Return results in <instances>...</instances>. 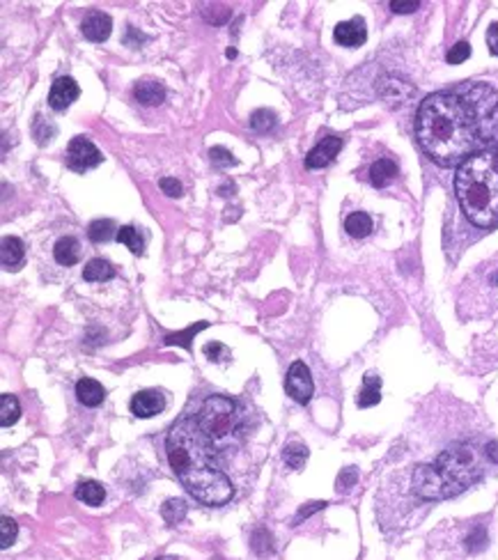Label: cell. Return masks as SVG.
Instances as JSON below:
<instances>
[{"label":"cell","instance_id":"6da1fadb","mask_svg":"<svg viewBox=\"0 0 498 560\" xmlns=\"http://www.w3.org/2000/svg\"><path fill=\"white\" fill-rule=\"evenodd\" d=\"M416 138L427 157L452 168L498 145V95L482 81H464L425 97L416 113Z\"/></svg>","mask_w":498,"mask_h":560},{"label":"cell","instance_id":"7a4b0ae2","mask_svg":"<svg viewBox=\"0 0 498 560\" xmlns=\"http://www.w3.org/2000/svg\"><path fill=\"white\" fill-rule=\"evenodd\" d=\"M165 452L172 473L186 487L195 501L204 505H223L232 499L230 478L212 464V448L191 418H182L172 425L165 437Z\"/></svg>","mask_w":498,"mask_h":560},{"label":"cell","instance_id":"3957f363","mask_svg":"<svg viewBox=\"0 0 498 560\" xmlns=\"http://www.w3.org/2000/svg\"><path fill=\"white\" fill-rule=\"evenodd\" d=\"M484 473V460L473 443H455L434 464L416 466L413 492L425 501H441L464 492Z\"/></svg>","mask_w":498,"mask_h":560},{"label":"cell","instance_id":"277c9868","mask_svg":"<svg viewBox=\"0 0 498 560\" xmlns=\"http://www.w3.org/2000/svg\"><path fill=\"white\" fill-rule=\"evenodd\" d=\"M455 193L466 219L478 227L498 225V152L466 159L455 175Z\"/></svg>","mask_w":498,"mask_h":560},{"label":"cell","instance_id":"5b68a950","mask_svg":"<svg viewBox=\"0 0 498 560\" xmlns=\"http://www.w3.org/2000/svg\"><path fill=\"white\" fill-rule=\"evenodd\" d=\"M193 420L198 425L200 434L204 437V441L209 443L212 450L230 448L232 437L239 432L237 404L230 398H223V395L207 398Z\"/></svg>","mask_w":498,"mask_h":560},{"label":"cell","instance_id":"8992f818","mask_svg":"<svg viewBox=\"0 0 498 560\" xmlns=\"http://www.w3.org/2000/svg\"><path fill=\"white\" fill-rule=\"evenodd\" d=\"M103 161L101 152L97 150V145L88 140L85 136H76L71 138L69 147H67V168L74 172H88Z\"/></svg>","mask_w":498,"mask_h":560},{"label":"cell","instance_id":"52a82bcc","mask_svg":"<svg viewBox=\"0 0 498 560\" xmlns=\"http://www.w3.org/2000/svg\"><path fill=\"white\" fill-rule=\"evenodd\" d=\"M285 388H287V395L292 398L294 402L299 404H308L310 398H313V390H315V383H313V377H310V370L306 368V363H292L287 370V379H285Z\"/></svg>","mask_w":498,"mask_h":560},{"label":"cell","instance_id":"ba28073f","mask_svg":"<svg viewBox=\"0 0 498 560\" xmlns=\"http://www.w3.org/2000/svg\"><path fill=\"white\" fill-rule=\"evenodd\" d=\"M81 95V88L74 78L69 76H62L58 78L53 85H51V92H48V106L53 110H67L71 103H74Z\"/></svg>","mask_w":498,"mask_h":560},{"label":"cell","instance_id":"9c48e42d","mask_svg":"<svg viewBox=\"0 0 498 560\" xmlns=\"http://www.w3.org/2000/svg\"><path fill=\"white\" fill-rule=\"evenodd\" d=\"M333 39L338 41L340 46H347V48L360 46L363 41L368 39L365 21H363L360 16H354V19H349V21H342V24H338L336 30H333Z\"/></svg>","mask_w":498,"mask_h":560},{"label":"cell","instance_id":"30bf717a","mask_svg":"<svg viewBox=\"0 0 498 560\" xmlns=\"http://www.w3.org/2000/svg\"><path fill=\"white\" fill-rule=\"evenodd\" d=\"M165 407V400L159 390H140L133 395L131 400V413L136 418H152V416H157V413H161Z\"/></svg>","mask_w":498,"mask_h":560},{"label":"cell","instance_id":"8fae6325","mask_svg":"<svg viewBox=\"0 0 498 560\" xmlns=\"http://www.w3.org/2000/svg\"><path fill=\"white\" fill-rule=\"evenodd\" d=\"M342 147V138L338 136H328V138H321L313 150L308 152L306 157V165L308 168H324L331 161L338 157V152Z\"/></svg>","mask_w":498,"mask_h":560},{"label":"cell","instance_id":"7c38bea8","mask_svg":"<svg viewBox=\"0 0 498 560\" xmlns=\"http://www.w3.org/2000/svg\"><path fill=\"white\" fill-rule=\"evenodd\" d=\"M81 30H83V35H85V39L90 41H106L113 30V21L108 14L99 12V9H92V12L83 19Z\"/></svg>","mask_w":498,"mask_h":560},{"label":"cell","instance_id":"4fadbf2b","mask_svg":"<svg viewBox=\"0 0 498 560\" xmlns=\"http://www.w3.org/2000/svg\"><path fill=\"white\" fill-rule=\"evenodd\" d=\"M24 242L19 237H3V244H0V262L9 271H16L24 264Z\"/></svg>","mask_w":498,"mask_h":560},{"label":"cell","instance_id":"5bb4252c","mask_svg":"<svg viewBox=\"0 0 498 560\" xmlns=\"http://www.w3.org/2000/svg\"><path fill=\"white\" fill-rule=\"evenodd\" d=\"M76 398L81 404H85V407H99L103 398H106V390H103V386L97 379L83 377L76 383Z\"/></svg>","mask_w":498,"mask_h":560},{"label":"cell","instance_id":"9a60e30c","mask_svg":"<svg viewBox=\"0 0 498 560\" xmlns=\"http://www.w3.org/2000/svg\"><path fill=\"white\" fill-rule=\"evenodd\" d=\"M379 400H381V377L377 372H368L365 379H363V390L358 393L356 404L360 409H368L379 404Z\"/></svg>","mask_w":498,"mask_h":560},{"label":"cell","instance_id":"2e32d148","mask_svg":"<svg viewBox=\"0 0 498 560\" xmlns=\"http://www.w3.org/2000/svg\"><path fill=\"white\" fill-rule=\"evenodd\" d=\"M133 95L140 103L145 106H159L165 99V88L157 81H140L136 83V88H133Z\"/></svg>","mask_w":498,"mask_h":560},{"label":"cell","instance_id":"e0dca14e","mask_svg":"<svg viewBox=\"0 0 498 560\" xmlns=\"http://www.w3.org/2000/svg\"><path fill=\"white\" fill-rule=\"evenodd\" d=\"M53 255H56V262L62 264V266H71L78 262L81 257V244L76 237H62V239L56 244L53 248Z\"/></svg>","mask_w":498,"mask_h":560},{"label":"cell","instance_id":"ac0fdd59","mask_svg":"<svg viewBox=\"0 0 498 560\" xmlns=\"http://www.w3.org/2000/svg\"><path fill=\"white\" fill-rule=\"evenodd\" d=\"M395 177H398V165H395V161L379 159V161L372 163V168H370V182H372V186H377V189H383V186H388Z\"/></svg>","mask_w":498,"mask_h":560},{"label":"cell","instance_id":"d6986e66","mask_svg":"<svg viewBox=\"0 0 498 560\" xmlns=\"http://www.w3.org/2000/svg\"><path fill=\"white\" fill-rule=\"evenodd\" d=\"M76 499L85 505H101L103 499H106V489L97 480H81L76 484Z\"/></svg>","mask_w":498,"mask_h":560},{"label":"cell","instance_id":"ffe728a7","mask_svg":"<svg viewBox=\"0 0 498 560\" xmlns=\"http://www.w3.org/2000/svg\"><path fill=\"white\" fill-rule=\"evenodd\" d=\"M115 276V269H113L106 260H101V257H95V260H90L83 269V278L88 280V283H103V280H110Z\"/></svg>","mask_w":498,"mask_h":560},{"label":"cell","instance_id":"44dd1931","mask_svg":"<svg viewBox=\"0 0 498 560\" xmlns=\"http://www.w3.org/2000/svg\"><path fill=\"white\" fill-rule=\"evenodd\" d=\"M118 227L110 219H99V221H92L90 227H88V237L95 244H103V242H110L113 237H118Z\"/></svg>","mask_w":498,"mask_h":560},{"label":"cell","instance_id":"7402d4cb","mask_svg":"<svg viewBox=\"0 0 498 560\" xmlns=\"http://www.w3.org/2000/svg\"><path fill=\"white\" fill-rule=\"evenodd\" d=\"M345 230H347L351 237H356V239H360V237H368L370 230H372V219H370L365 212H354V214L347 216Z\"/></svg>","mask_w":498,"mask_h":560},{"label":"cell","instance_id":"603a6c76","mask_svg":"<svg viewBox=\"0 0 498 560\" xmlns=\"http://www.w3.org/2000/svg\"><path fill=\"white\" fill-rule=\"evenodd\" d=\"M21 416V404L14 395H9L5 393L3 398H0V425L3 427H12V425L19 420Z\"/></svg>","mask_w":498,"mask_h":560},{"label":"cell","instance_id":"cb8c5ba5","mask_svg":"<svg viewBox=\"0 0 498 560\" xmlns=\"http://www.w3.org/2000/svg\"><path fill=\"white\" fill-rule=\"evenodd\" d=\"M115 239H118L120 244L127 246L133 255H142V251H145V242H142V237H140V232H138L133 225H122L120 230H118V237H115Z\"/></svg>","mask_w":498,"mask_h":560},{"label":"cell","instance_id":"d4e9b609","mask_svg":"<svg viewBox=\"0 0 498 560\" xmlns=\"http://www.w3.org/2000/svg\"><path fill=\"white\" fill-rule=\"evenodd\" d=\"M207 326H209V321H198V324H193L189 326L186 331H182V333H170V336H165L163 340V345H180L184 349H191V340L200 333V331H204Z\"/></svg>","mask_w":498,"mask_h":560},{"label":"cell","instance_id":"484cf974","mask_svg":"<svg viewBox=\"0 0 498 560\" xmlns=\"http://www.w3.org/2000/svg\"><path fill=\"white\" fill-rule=\"evenodd\" d=\"M283 460L289 469H294V471L304 469V464L308 462V448L304 443H289L283 452Z\"/></svg>","mask_w":498,"mask_h":560},{"label":"cell","instance_id":"4316f807","mask_svg":"<svg viewBox=\"0 0 498 560\" xmlns=\"http://www.w3.org/2000/svg\"><path fill=\"white\" fill-rule=\"evenodd\" d=\"M161 517L168 524H180L186 517V503L182 499H168L161 505Z\"/></svg>","mask_w":498,"mask_h":560},{"label":"cell","instance_id":"83f0119b","mask_svg":"<svg viewBox=\"0 0 498 560\" xmlns=\"http://www.w3.org/2000/svg\"><path fill=\"white\" fill-rule=\"evenodd\" d=\"M276 127V113L266 110V108H259L251 115V129L257 131V133H266Z\"/></svg>","mask_w":498,"mask_h":560},{"label":"cell","instance_id":"f1b7e54d","mask_svg":"<svg viewBox=\"0 0 498 560\" xmlns=\"http://www.w3.org/2000/svg\"><path fill=\"white\" fill-rule=\"evenodd\" d=\"M0 531H3V535H0V546L9 549V544L16 540V533H19L16 522L9 519V517H3V519H0Z\"/></svg>","mask_w":498,"mask_h":560},{"label":"cell","instance_id":"f546056e","mask_svg":"<svg viewBox=\"0 0 498 560\" xmlns=\"http://www.w3.org/2000/svg\"><path fill=\"white\" fill-rule=\"evenodd\" d=\"M471 56V46H469V41H457L450 51H448V56H445V60H448V65H462L464 60H469Z\"/></svg>","mask_w":498,"mask_h":560},{"label":"cell","instance_id":"4dcf8cb0","mask_svg":"<svg viewBox=\"0 0 498 560\" xmlns=\"http://www.w3.org/2000/svg\"><path fill=\"white\" fill-rule=\"evenodd\" d=\"M209 157H212V163L216 165V168H230V165L237 163V159L232 157V152H227L225 147H212Z\"/></svg>","mask_w":498,"mask_h":560},{"label":"cell","instance_id":"1f68e13d","mask_svg":"<svg viewBox=\"0 0 498 560\" xmlns=\"http://www.w3.org/2000/svg\"><path fill=\"white\" fill-rule=\"evenodd\" d=\"M204 354L212 361H230V349L221 345V342H209V345H204Z\"/></svg>","mask_w":498,"mask_h":560},{"label":"cell","instance_id":"d6a6232c","mask_svg":"<svg viewBox=\"0 0 498 560\" xmlns=\"http://www.w3.org/2000/svg\"><path fill=\"white\" fill-rule=\"evenodd\" d=\"M356 478H358V473L354 466H349V469H345L340 473V478H338V489H349V487H354L356 484Z\"/></svg>","mask_w":498,"mask_h":560},{"label":"cell","instance_id":"836d02e7","mask_svg":"<svg viewBox=\"0 0 498 560\" xmlns=\"http://www.w3.org/2000/svg\"><path fill=\"white\" fill-rule=\"evenodd\" d=\"M418 7H420L418 0H393V3H390V9H393V12H398V14L416 12Z\"/></svg>","mask_w":498,"mask_h":560},{"label":"cell","instance_id":"e575fe53","mask_svg":"<svg viewBox=\"0 0 498 560\" xmlns=\"http://www.w3.org/2000/svg\"><path fill=\"white\" fill-rule=\"evenodd\" d=\"M159 184H161L163 193L172 195V198H177V195H182V184H180L177 180H172V177H163Z\"/></svg>","mask_w":498,"mask_h":560},{"label":"cell","instance_id":"d590c367","mask_svg":"<svg viewBox=\"0 0 498 560\" xmlns=\"http://www.w3.org/2000/svg\"><path fill=\"white\" fill-rule=\"evenodd\" d=\"M487 46L494 56H498V24H492L487 30Z\"/></svg>","mask_w":498,"mask_h":560},{"label":"cell","instance_id":"8d00e7d4","mask_svg":"<svg viewBox=\"0 0 498 560\" xmlns=\"http://www.w3.org/2000/svg\"><path fill=\"white\" fill-rule=\"evenodd\" d=\"M326 503H310V507H301L299 510V514H296V522H301L304 519V517H308V514H313V512H317V510H321V507H324Z\"/></svg>","mask_w":498,"mask_h":560},{"label":"cell","instance_id":"74e56055","mask_svg":"<svg viewBox=\"0 0 498 560\" xmlns=\"http://www.w3.org/2000/svg\"><path fill=\"white\" fill-rule=\"evenodd\" d=\"M157 560H177V558H172V556H163V558H157Z\"/></svg>","mask_w":498,"mask_h":560}]
</instances>
